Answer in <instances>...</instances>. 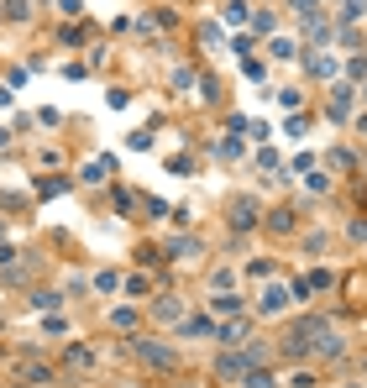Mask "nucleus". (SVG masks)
<instances>
[{"instance_id": "nucleus-30", "label": "nucleus", "mask_w": 367, "mask_h": 388, "mask_svg": "<svg viewBox=\"0 0 367 388\" xmlns=\"http://www.w3.org/2000/svg\"><path fill=\"white\" fill-rule=\"evenodd\" d=\"M173 89H179V95H184V89H195V69H189V63H184V69H173Z\"/></svg>"}, {"instance_id": "nucleus-13", "label": "nucleus", "mask_w": 367, "mask_h": 388, "mask_svg": "<svg viewBox=\"0 0 367 388\" xmlns=\"http://www.w3.org/2000/svg\"><path fill=\"white\" fill-rule=\"evenodd\" d=\"M63 362H69V367H94L100 357H94L84 341H74V346H63Z\"/></svg>"}, {"instance_id": "nucleus-15", "label": "nucleus", "mask_w": 367, "mask_h": 388, "mask_svg": "<svg viewBox=\"0 0 367 388\" xmlns=\"http://www.w3.org/2000/svg\"><path fill=\"white\" fill-rule=\"evenodd\" d=\"M210 294H236V267H215L210 273Z\"/></svg>"}, {"instance_id": "nucleus-18", "label": "nucleus", "mask_w": 367, "mask_h": 388, "mask_svg": "<svg viewBox=\"0 0 367 388\" xmlns=\"http://www.w3.org/2000/svg\"><path fill=\"white\" fill-rule=\"evenodd\" d=\"M74 189V184L69 179H53V173H48V179H37V199H53V194H69Z\"/></svg>"}, {"instance_id": "nucleus-4", "label": "nucleus", "mask_w": 367, "mask_h": 388, "mask_svg": "<svg viewBox=\"0 0 367 388\" xmlns=\"http://www.w3.org/2000/svg\"><path fill=\"white\" fill-rule=\"evenodd\" d=\"M289 299H294V294H289V289H283V284H268L263 294H257V304H252V310H257V315H263V320H278L283 310H289Z\"/></svg>"}, {"instance_id": "nucleus-32", "label": "nucleus", "mask_w": 367, "mask_h": 388, "mask_svg": "<svg viewBox=\"0 0 367 388\" xmlns=\"http://www.w3.org/2000/svg\"><path fill=\"white\" fill-rule=\"evenodd\" d=\"M43 331H48V336H69V320H63V315H48Z\"/></svg>"}, {"instance_id": "nucleus-35", "label": "nucleus", "mask_w": 367, "mask_h": 388, "mask_svg": "<svg viewBox=\"0 0 367 388\" xmlns=\"http://www.w3.org/2000/svg\"><path fill=\"white\" fill-rule=\"evenodd\" d=\"M37 163L53 168V163H63V153H58V147H37Z\"/></svg>"}, {"instance_id": "nucleus-2", "label": "nucleus", "mask_w": 367, "mask_h": 388, "mask_svg": "<svg viewBox=\"0 0 367 388\" xmlns=\"http://www.w3.org/2000/svg\"><path fill=\"white\" fill-rule=\"evenodd\" d=\"M263 216H268V205L257 194H236L226 205V221H231V231H236V236H252L257 226H263Z\"/></svg>"}, {"instance_id": "nucleus-39", "label": "nucleus", "mask_w": 367, "mask_h": 388, "mask_svg": "<svg viewBox=\"0 0 367 388\" xmlns=\"http://www.w3.org/2000/svg\"><path fill=\"white\" fill-rule=\"evenodd\" d=\"M11 100H16V95H11V84H0V105H11Z\"/></svg>"}, {"instance_id": "nucleus-28", "label": "nucleus", "mask_w": 367, "mask_h": 388, "mask_svg": "<svg viewBox=\"0 0 367 388\" xmlns=\"http://www.w3.org/2000/svg\"><path fill=\"white\" fill-rule=\"evenodd\" d=\"M58 16L63 21H79V16H84V0H58Z\"/></svg>"}, {"instance_id": "nucleus-29", "label": "nucleus", "mask_w": 367, "mask_h": 388, "mask_svg": "<svg viewBox=\"0 0 367 388\" xmlns=\"http://www.w3.org/2000/svg\"><path fill=\"white\" fill-rule=\"evenodd\" d=\"M126 147L131 153H153V137H147V131H126Z\"/></svg>"}, {"instance_id": "nucleus-10", "label": "nucleus", "mask_w": 367, "mask_h": 388, "mask_svg": "<svg viewBox=\"0 0 367 388\" xmlns=\"http://www.w3.org/2000/svg\"><path fill=\"white\" fill-rule=\"evenodd\" d=\"M79 179H84V184H111L116 179V157H94V163H84Z\"/></svg>"}, {"instance_id": "nucleus-20", "label": "nucleus", "mask_w": 367, "mask_h": 388, "mask_svg": "<svg viewBox=\"0 0 367 388\" xmlns=\"http://www.w3.org/2000/svg\"><path fill=\"white\" fill-rule=\"evenodd\" d=\"M336 16H341V21H351V26H357V21L367 16V0H341V11H336Z\"/></svg>"}, {"instance_id": "nucleus-19", "label": "nucleus", "mask_w": 367, "mask_h": 388, "mask_svg": "<svg viewBox=\"0 0 367 388\" xmlns=\"http://www.w3.org/2000/svg\"><path fill=\"white\" fill-rule=\"evenodd\" d=\"M247 11H252V6H247V0H226V11H221V21H226V26H241V21H247Z\"/></svg>"}, {"instance_id": "nucleus-7", "label": "nucleus", "mask_w": 367, "mask_h": 388, "mask_svg": "<svg viewBox=\"0 0 367 388\" xmlns=\"http://www.w3.org/2000/svg\"><path fill=\"white\" fill-rule=\"evenodd\" d=\"M263 226H268L273 236H294V231H299V216H294L289 205H273V210L263 216Z\"/></svg>"}, {"instance_id": "nucleus-12", "label": "nucleus", "mask_w": 367, "mask_h": 388, "mask_svg": "<svg viewBox=\"0 0 367 388\" xmlns=\"http://www.w3.org/2000/svg\"><path fill=\"white\" fill-rule=\"evenodd\" d=\"M26 304H32L37 315H53L58 304H69V299H63V294H53V289H37V294H26Z\"/></svg>"}, {"instance_id": "nucleus-22", "label": "nucleus", "mask_w": 367, "mask_h": 388, "mask_svg": "<svg viewBox=\"0 0 367 388\" xmlns=\"http://www.w3.org/2000/svg\"><path fill=\"white\" fill-rule=\"evenodd\" d=\"M273 26H278L273 11H257V16H252V32H257V37H273Z\"/></svg>"}, {"instance_id": "nucleus-25", "label": "nucleus", "mask_w": 367, "mask_h": 388, "mask_svg": "<svg viewBox=\"0 0 367 388\" xmlns=\"http://www.w3.org/2000/svg\"><path fill=\"white\" fill-rule=\"evenodd\" d=\"M247 273H252V278H273V273H278V262H273V257H252V262H247Z\"/></svg>"}, {"instance_id": "nucleus-6", "label": "nucleus", "mask_w": 367, "mask_h": 388, "mask_svg": "<svg viewBox=\"0 0 367 388\" xmlns=\"http://www.w3.org/2000/svg\"><path fill=\"white\" fill-rule=\"evenodd\" d=\"M147 315H153L158 326H179V320L189 315V304L179 299V294H158V299H153V310H147Z\"/></svg>"}, {"instance_id": "nucleus-34", "label": "nucleus", "mask_w": 367, "mask_h": 388, "mask_svg": "<svg viewBox=\"0 0 367 388\" xmlns=\"http://www.w3.org/2000/svg\"><path fill=\"white\" fill-rule=\"evenodd\" d=\"M147 289H153V284H147V273H131L126 278V294H142V299H147Z\"/></svg>"}, {"instance_id": "nucleus-8", "label": "nucleus", "mask_w": 367, "mask_h": 388, "mask_svg": "<svg viewBox=\"0 0 367 388\" xmlns=\"http://www.w3.org/2000/svg\"><path fill=\"white\" fill-rule=\"evenodd\" d=\"M205 310L215 315V320H236L241 310H247V299H241V294H210V304Z\"/></svg>"}, {"instance_id": "nucleus-21", "label": "nucleus", "mask_w": 367, "mask_h": 388, "mask_svg": "<svg viewBox=\"0 0 367 388\" xmlns=\"http://www.w3.org/2000/svg\"><path fill=\"white\" fill-rule=\"evenodd\" d=\"M341 69H346V84H362V79H367V58L357 52V58H346Z\"/></svg>"}, {"instance_id": "nucleus-23", "label": "nucleus", "mask_w": 367, "mask_h": 388, "mask_svg": "<svg viewBox=\"0 0 367 388\" xmlns=\"http://www.w3.org/2000/svg\"><path fill=\"white\" fill-rule=\"evenodd\" d=\"M94 289L116 294V289H121V273H116V267H100V273H94Z\"/></svg>"}, {"instance_id": "nucleus-41", "label": "nucleus", "mask_w": 367, "mask_h": 388, "mask_svg": "<svg viewBox=\"0 0 367 388\" xmlns=\"http://www.w3.org/2000/svg\"><path fill=\"white\" fill-rule=\"evenodd\" d=\"M0 242H6V216H0Z\"/></svg>"}, {"instance_id": "nucleus-1", "label": "nucleus", "mask_w": 367, "mask_h": 388, "mask_svg": "<svg viewBox=\"0 0 367 388\" xmlns=\"http://www.w3.org/2000/svg\"><path fill=\"white\" fill-rule=\"evenodd\" d=\"M126 346H131V357H137L142 367H153V372H173V367L184 362V352H173V346L158 341V336H131Z\"/></svg>"}, {"instance_id": "nucleus-27", "label": "nucleus", "mask_w": 367, "mask_h": 388, "mask_svg": "<svg viewBox=\"0 0 367 388\" xmlns=\"http://www.w3.org/2000/svg\"><path fill=\"white\" fill-rule=\"evenodd\" d=\"M305 189H310V194H331V173H310Z\"/></svg>"}, {"instance_id": "nucleus-17", "label": "nucleus", "mask_w": 367, "mask_h": 388, "mask_svg": "<svg viewBox=\"0 0 367 388\" xmlns=\"http://www.w3.org/2000/svg\"><path fill=\"white\" fill-rule=\"evenodd\" d=\"M0 16L6 21H32V0H0Z\"/></svg>"}, {"instance_id": "nucleus-3", "label": "nucleus", "mask_w": 367, "mask_h": 388, "mask_svg": "<svg viewBox=\"0 0 367 388\" xmlns=\"http://www.w3.org/2000/svg\"><path fill=\"white\" fill-rule=\"evenodd\" d=\"M252 372V357H247V346L241 352H221L215 357V378H226V383H241Z\"/></svg>"}, {"instance_id": "nucleus-40", "label": "nucleus", "mask_w": 367, "mask_h": 388, "mask_svg": "<svg viewBox=\"0 0 367 388\" xmlns=\"http://www.w3.org/2000/svg\"><path fill=\"white\" fill-rule=\"evenodd\" d=\"M6 147H11V131H6V126H0V153H6Z\"/></svg>"}, {"instance_id": "nucleus-24", "label": "nucleus", "mask_w": 367, "mask_h": 388, "mask_svg": "<svg viewBox=\"0 0 367 388\" xmlns=\"http://www.w3.org/2000/svg\"><path fill=\"white\" fill-rule=\"evenodd\" d=\"M241 74H247L252 84H263V79H268V63H263V58H252V52H247V63H241Z\"/></svg>"}, {"instance_id": "nucleus-16", "label": "nucleus", "mask_w": 367, "mask_h": 388, "mask_svg": "<svg viewBox=\"0 0 367 388\" xmlns=\"http://www.w3.org/2000/svg\"><path fill=\"white\" fill-rule=\"evenodd\" d=\"M268 58H278V63H294V58H299L294 37H273V43H268Z\"/></svg>"}, {"instance_id": "nucleus-9", "label": "nucleus", "mask_w": 367, "mask_h": 388, "mask_svg": "<svg viewBox=\"0 0 367 388\" xmlns=\"http://www.w3.org/2000/svg\"><path fill=\"white\" fill-rule=\"evenodd\" d=\"M247 336H252V320L247 315H236V320H221V326H215V341H241V346H247Z\"/></svg>"}, {"instance_id": "nucleus-38", "label": "nucleus", "mask_w": 367, "mask_h": 388, "mask_svg": "<svg viewBox=\"0 0 367 388\" xmlns=\"http://www.w3.org/2000/svg\"><path fill=\"white\" fill-rule=\"evenodd\" d=\"M299 100H305L299 89H278V105H289V111H299Z\"/></svg>"}, {"instance_id": "nucleus-26", "label": "nucleus", "mask_w": 367, "mask_h": 388, "mask_svg": "<svg viewBox=\"0 0 367 388\" xmlns=\"http://www.w3.org/2000/svg\"><path fill=\"white\" fill-rule=\"evenodd\" d=\"M241 383H247V388H278V378H273V372H263V367H252Z\"/></svg>"}, {"instance_id": "nucleus-33", "label": "nucleus", "mask_w": 367, "mask_h": 388, "mask_svg": "<svg viewBox=\"0 0 367 388\" xmlns=\"http://www.w3.org/2000/svg\"><path fill=\"white\" fill-rule=\"evenodd\" d=\"M305 247H310V252H315V257H320V252L331 247V236H325V231H310V236H305Z\"/></svg>"}, {"instance_id": "nucleus-11", "label": "nucleus", "mask_w": 367, "mask_h": 388, "mask_svg": "<svg viewBox=\"0 0 367 388\" xmlns=\"http://www.w3.org/2000/svg\"><path fill=\"white\" fill-rule=\"evenodd\" d=\"M305 74H315V79H336V74H341V63H336L331 52H315V58H305Z\"/></svg>"}, {"instance_id": "nucleus-37", "label": "nucleus", "mask_w": 367, "mask_h": 388, "mask_svg": "<svg viewBox=\"0 0 367 388\" xmlns=\"http://www.w3.org/2000/svg\"><path fill=\"white\" fill-rule=\"evenodd\" d=\"M131 105V89H111V111H126Z\"/></svg>"}, {"instance_id": "nucleus-14", "label": "nucleus", "mask_w": 367, "mask_h": 388, "mask_svg": "<svg viewBox=\"0 0 367 388\" xmlns=\"http://www.w3.org/2000/svg\"><path fill=\"white\" fill-rule=\"evenodd\" d=\"M137 320H142V304H116V310H111V326L116 331H131Z\"/></svg>"}, {"instance_id": "nucleus-5", "label": "nucleus", "mask_w": 367, "mask_h": 388, "mask_svg": "<svg viewBox=\"0 0 367 388\" xmlns=\"http://www.w3.org/2000/svg\"><path fill=\"white\" fill-rule=\"evenodd\" d=\"M163 257L189 267V262H199V257H205V242H199V236H173V242L163 247Z\"/></svg>"}, {"instance_id": "nucleus-36", "label": "nucleus", "mask_w": 367, "mask_h": 388, "mask_svg": "<svg viewBox=\"0 0 367 388\" xmlns=\"http://www.w3.org/2000/svg\"><path fill=\"white\" fill-rule=\"evenodd\" d=\"M58 43H63V48H79V43H84V32H79V26H63Z\"/></svg>"}, {"instance_id": "nucleus-31", "label": "nucleus", "mask_w": 367, "mask_h": 388, "mask_svg": "<svg viewBox=\"0 0 367 388\" xmlns=\"http://www.w3.org/2000/svg\"><path fill=\"white\" fill-rule=\"evenodd\" d=\"M346 242H357V247H367V221H346Z\"/></svg>"}]
</instances>
